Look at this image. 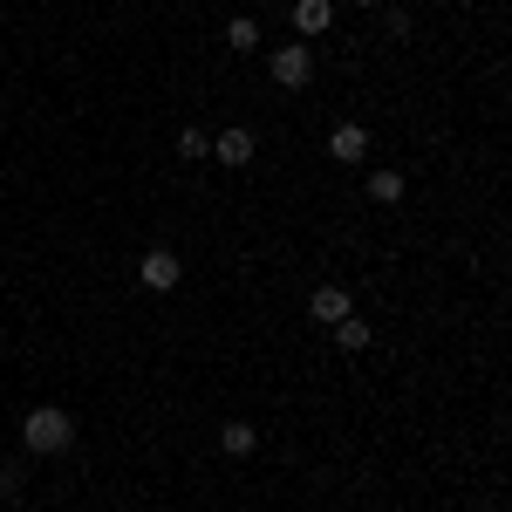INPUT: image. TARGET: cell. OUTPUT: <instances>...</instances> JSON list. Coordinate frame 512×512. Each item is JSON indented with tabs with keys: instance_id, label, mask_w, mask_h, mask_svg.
<instances>
[{
	"instance_id": "7c38bea8",
	"label": "cell",
	"mask_w": 512,
	"mask_h": 512,
	"mask_svg": "<svg viewBox=\"0 0 512 512\" xmlns=\"http://www.w3.org/2000/svg\"><path fill=\"white\" fill-rule=\"evenodd\" d=\"M178 158H212V137H205V130H198V123H192V130H178Z\"/></svg>"
},
{
	"instance_id": "8992f818",
	"label": "cell",
	"mask_w": 512,
	"mask_h": 512,
	"mask_svg": "<svg viewBox=\"0 0 512 512\" xmlns=\"http://www.w3.org/2000/svg\"><path fill=\"white\" fill-rule=\"evenodd\" d=\"M212 158L226 164V171H246V164H253V130H226V137H212Z\"/></svg>"
},
{
	"instance_id": "5b68a950",
	"label": "cell",
	"mask_w": 512,
	"mask_h": 512,
	"mask_svg": "<svg viewBox=\"0 0 512 512\" xmlns=\"http://www.w3.org/2000/svg\"><path fill=\"white\" fill-rule=\"evenodd\" d=\"M328 158L335 164H362L369 158V130H362V123H335V130H328Z\"/></svg>"
},
{
	"instance_id": "4fadbf2b",
	"label": "cell",
	"mask_w": 512,
	"mask_h": 512,
	"mask_svg": "<svg viewBox=\"0 0 512 512\" xmlns=\"http://www.w3.org/2000/svg\"><path fill=\"white\" fill-rule=\"evenodd\" d=\"M0 499H21V465L14 458H0Z\"/></svg>"
},
{
	"instance_id": "9c48e42d",
	"label": "cell",
	"mask_w": 512,
	"mask_h": 512,
	"mask_svg": "<svg viewBox=\"0 0 512 512\" xmlns=\"http://www.w3.org/2000/svg\"><path fill=\"white\" fill-rule=\"evenodd\" d=\"M219 444H226V458H253L260 431H253V424H226V431H219Z\"/></svg>"
},
{
	"instance_id": "8fae6325",
	"label": "cell",
	"mask_w": 512,
	"mask_h": 512,
	"mask_svg": "<svg viewBox=\"0 0 512 512\" xmlns=\"http://www.w3.org/2000/svg\"><path fill=\"white\" fill-rule=\"evenodd\" d=\"M253 41H260V28H253V14H239V21H226V48H239V55H253Z\"/></svg>"
},
{
	"instance_id": "7a4b0ae2",
	"label": "cell",
	"mask_w": 512,
	"mask_h": 512,
	"mask_svg": "<svg viewBox=\"0 0 512 512\" xmlns=\"http://www.w3.org/2000/svg\"><path fill=\"white\" fill-rule=\"evenodd\" d=\"M267 69H274L280 89H308V82H315V48H308V41H280Z\"/></svg>"
},
{
	"instance_id": "52a82bcc",
	"label": "cell",
	"mask_w": 512,
	"mask_h": 512,
	"mask_svg": "<svg viewBox=\"0 0 512 512\" xmlns=\"http://www.w3.org/2000/svg\"><path fill=\"white\" fill-rule=\"evenodd\" d=\"M328 21H335V0H294V35H328Z\"/></svg>"
},
{
	"instance_id": "30bf717a",
	"label": "cell",
	"mask_w": 512,
	"mask_h": 512,
	"mask_svg": "<svg viewBox=\"0 0 512 512\" xmlns=\"http://www.w3.org/2000/svg\"><path fill=\"white\" fill-rule=\"evenodd\" d=\"M369 198L376 205H396L403 198V171H369Z\"/></svg>"
},
{
	"instance_id": "277c9868",
	"label": "cell",
	"mask_w": 512,
	"mask_h": 512,
	"mask_svg": "<svg viewBox=\"0 0 512 512\" xmlns=\"http://www.w3.org/2000/svg\"><path fill=\"white\" fill-rule=\"evenodd\" d=\"M178 280H185L178 253H171V246H151V253H144V287H151V294H171Z\"/></svg>"
},
{
	"instance_id": "3957f363",
	"label": "cell",
	"mask_w": 512,
	"mask_h": 512,
	"mask_svg": "<svg viewBox=\"0 0 512 512\" xmlns=\"http://www.w3.org/2000/svg\"><path fill=\"white\" fill-rule=\"evenodd\" d=\"M342 315H355L349 287H335V280H328V287H315V294H308V321H321V328H335Z\"/></svg>"
},
{
	"instance_id": "5bb4252c",
	"label": "cell",
	"mask_w": 512,
	"mask_h": 512,
	"mask_svg": "<svg viewBox=\"0 0 512 512\" xmlns=\"http://www.w3.org/2000/svg\"><path fill=\"white\" fill-rule=\"evenodd\" d=\"M349 7H383V0H349Z\"/></svg>"
},
{
	"instance_id": "6da1fadb",
	"label": "cell",
	"mask_w": 512,
	"mask_h": 512,
	"mask_svg": "<svg viewBox=\"0 0 512 512\" xmlns=\"http://www.w3.org/2000/svg\"><path fill=\"white\" fill-rule=\"evenodd\" d=\"M21 444H28V458H62L76 444V417L62 403H35L28 424H21Z\"/></svg>"
},
{
	"instance_id": "ba28073f",
	"label": "cell",
	"mask_w": 512,
	"mask_h": 512,
	"mask_svg": "<svg viewBox=\"0 0 512 512\" xmlns=\"http://www.w3.org/2000/svg\"><path fill=\"white\" fill-rule=\"evenodd\" d=\"M335 342H342L349 355H362V349H369V321H362V315H342V321H335Z\"/></svg>"
}]
</instances>
